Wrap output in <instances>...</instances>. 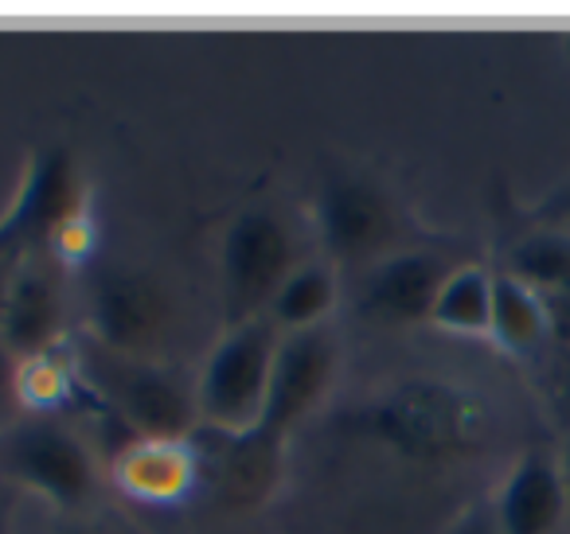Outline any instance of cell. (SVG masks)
Returning <instances> with one entry per match:
<instances>
[{
	"label": "cell",
	"instance_id": "6da1fadb",
	"mask_svg": "<svg viewBox=\"0 0 570 534\" xmlns=\"http://www.w3.org/2000/svg\"><path fill=\"white\" fill-rule=\"evenodd\" d=\"M82 390L98 398L134 437H191L199 429L196 386H184L168 363L137 359L82 339L75 347Z\"/></svg>",
	"mask_w": 570,
	"mask_h": 534
},
{
	"label": "cell",
	"instance_id": "7a4b0ae2",
	"mask_svg": "<svg viewBox=\"0 0 570 534\" xmlns=\"http://www.w3.org/2000/svg\"><path fill=\"white\" fill-rule=\"evenodd\" d=\"M176 297L137 261H95L82 274V320L102 347L165 363L176 336Z\"/></svg>",
	"mask_w": 570,
	"mask_h": 534
},
{
	"label": "cell",
	"instance_id": "3957f363",
	"mask_svg": "<svg viewBox=\"0 0 570 534\" xmlns=\"http://www.w3.org/2000/svg\"><path fill=\"white\" fill-rule=\"evenodd\" d=\"M302 261V235L277 207H243L219 243V297L227 328L269 313L277 289Z\"/></svg>",
	"mask_w": 570,
	"mask_h": 534
},
{
	"label": "cell",
	"instance_id": "277c9868",
	"mask_svg": "<svg viewBox=\"0 0 570 534\" xmlns=\"http://www.w3.org/2000/svg\"><path fill=\"white\" fill-rule=\"evenodd\" d=\"M313 227L328 266H352L364 274L375 261L406 250L411 222L387 184L341 168L321 180L313 199Z\"/></svg>",
	"mask_w": 570,
	"mask_h": 534
},
{
	"label": "cell",
	"instance_id": "5b68a950",
	"mask_svg": "<svg viewBox=\"0 0 570 534\" xmlns=\"http://www.w3.org/2000/svg\"><path fill=\"white\" fill-rule=\"evenodd\" d=\"M277 344H282V332L274 328L269 316L223 332V339L207 352L196 378L199 425L219 433L258 429Z\"/></svg>",
	"mask_w": 570,
	"mask_h": 534
},
{
	"label": "cell",
	"instance_id": "8992f818",
	"mask_svg": "<svg viewBox=\"0 0 570 534\" xmlns=\"http://www.w3.org/2000/svg\"><path fill=\"white\" fill-rule=\"evenodd\" d=\"M87 219V180L67 145L36 149L20 176L12 204L0 215V254L24 266L51 254L71 222Z\"/></svg>",
	"mask_w": 570,
	"mask_h": 534
},
{
	"label": "cell",
	"instance_id": "52a82bcc",
	"mask_svg": "<svg viewBox=\"0 0 570 534\" xmlns=\"http://www.w3.org/2000/svg\"><path fill=\"white\" fill-rule=\"evenodd\" d=\"M0 472L63 511L82 507L98 492L95 448L56 414H24L0 429Z\"/></svg>",
	"mask_w": 570,
	"mask_h": 534
},
{
	"label": "cell",
	"instance_id": "ba28073f",
	"mask_svg": "<svg viewBox=\"0 0 570 534\" xmlns=\"http://www.w3.org/2000/svg\"><path fill=\"white\" fill-rule=\"evenodd\" d=\"M336 370H341V344H336L328 324L305 332H282L258 429L285 441V433L297 429L328 398Z\"/></svg>",
	"mask_w": 570,
	"mask_h": 534
},
{
	"label": "cell",
	"instance_id": "9c48e42d",
	"mask_svg": "<svg viewBox=\"0 0 570 534\" xmlns=\"http://www.w3.org/2000/svg\"><path fill=\"white\" fill-rule=\"evenodd\" d=\"M71 266L56 254L28 258L17 269L9 305L0 316V339L12 347L17 359H32L51 347L67 344V320H71Z\"/></svg>",
	"mask_w": 570,
	"mask_h": 534
},
{
	"label": "cell",
	"instance_id": "30bf717a",
	"mask_svg": "<svg viewBox=\"0 0 570 534\" xmlns=\"http://www.w3.org/2000/svg\"><path fill=\"white\" fill-rule=\"evenodd\" d=\"M453 261L426 246H406L391 258L375 261L360 274L356 285V308L364 320L375 324H419L430 320L434 300L442 293L445 277L453 274Z\"/></svg>",
	"mask_w": 570,
	"mask_h": 534
},
{
	"label": "cell",
	"instance_id": "8fae6325",
	"mask_svg": "<svg viewBox=\"0 0 570 534\" xmlns=\"http://www.w3.org/2000/svg\"><path fill=\"white\" fill-rule=\"evenodd\" d=\"M383 433L406 448V453L442 456L453 453L473 437V406L458 390L438 383L403 386L383 406Z\"/></svg>",
	"mask_w": 570,
	"mask_h": 534
},
{
	"label": "cell",
	"instance_id": "7c38bea8",
	"mask_svg": "<svg viewBox=\"0 0 570 534\" xmlns=\"http://www.w3.org/2000/svg\"><path fill=\"white\" fill-rule=\"evenodd\" d=\"M191 448L199 456V476H212V484L230 503H258L274 492L282 472V441L269 433H219L199 425L191 433Z\"/></svg>",
	"mask_w": 570,
	"mask_h": 534
},
{
	"label": "cell",
	"instance_id": "4fadbf2b",
	"mask_svg": "<svg viewBox=\"0 0 570 534\" xmlns=\"http://www.w3.org/2000/svg\"><path fill=\"white\" fill-rule=\"evenodd\" d=\"M492 511H497L500 534H559L570 518L559 456L523 453L500 484Z\"/></svg>",
	"mask_w": 570,
	"mask_h": 534
},
{
	"label": "cell",
	"instance_id": "5bb4252c",
	"mask_svg": "<svg viewBox=\"0 0 570 534\" xmlns=\"http://www.w3.org/2000/svg\"><path fill=\"white\" fill-rule=\"evenodd\" d=\"M114 476L141 503H180L199 484V456L188 437H134L114 456Z\"/></svg>",
	"mask_w": 570,
	"mask_h": 534
},
{
	"label": "cell",
	"instance_id": "9a60e30c",
	"mask_svg": "<svg viewBox=\"0 0 570 534\" xmlns=\"http://www.w3.org/2000/svg\"><path fill=\"white\" fill-rule=\"evenodd\" d=\"M489 336L504 347L508 355H539L551 344V328H547L543 300L535 289L512 274L492 277V328Z\"/></svg>",
	"mask_w": 570,
	"mask_h": 534
},
{
	"label": "cell",
	"instance_id": "2e32d148",
	"mask_svg": "<svg viewBox=\"0 0 570 534\" xmlns=\"http://www.w3.org/2000/svg\"><path fill=\"white\" fill-rule=\"evenodd\" d=\"M341 297V277L336 266L328 261H302L294 274L285 277V285L277 289L274 305H269V320L277 332H305L328 324Z\"/></svg>",
	"mask_w": 570,
	"mask_h": 534
},
{
	"label": "cell",
	"instance_id": "e0dca14e",
	"mask_svg": "<svg viewBox=\"0 0 570 534\" xmlns=\"http://www.w3.org/2000/svg\"><path fill=\"white\" fill-rule=\"evenodd\" d=\"M492 277L484 266H458L445 277L430 324L453 336H489L492 328Z\"/></svg>",
	"mask_w": 570,
	"mask_h": 534
},
{
	"label": "cell",
	"instance_id": "ac0fdd59",
	"mask_svg": "<svg viewBox=\"0 0 570 534\" xmlns=\"http://www.w3.org/2000/svg\"><path fill=\"white\" fill-rule=\"evenodd\" d=\"M504 274L520 277L528 289L543 293H562L570 289V230H535V235L520 238L508 254Z\"/></svg>",
	"mask_w": 570,
	"mask_h": 534
},
{
	"label": "cell",
	"instance_id": "d6986e66",
	"mask_svg": "<svg viewBox=\"0 0 570 534\" xmlns=\"http://www.w3.org/2000/svg\"><path fill=\"white\" fill-rule=\"evenodd\" d=\"M20 414H24V406H20V359L0 339V429L20 422Z\"/></svg>",
	"mask_w": 570,
	"mask_h": 534
},
{
	"label": "cell",
	"instance_id": "ffe728a7",
	"mask_svg": "<svg viewBox=\"0 0 570 534\" xmlns=\"http://www.w3.org/2000/svg\"><path fill=\"white\" fill-rule=\"evenodd\" d=\"M445 534H500L497 511H492V503L489 507H469Z\"/></svg>",
	"mask_w": 570,
	"mask_h": 534
},
{
	"label": "cell",
	"instance_id": "44dd1931",
	"mask_svg": "<svg viewBox=\"0 0 570 534\" xmlns=\"http://www.w3.org/2000/svg\"><path fill=\"white\" fill-rule=\"evenodd\" d=\"M539 215H543L547 222H554V230H567L570 227V184L554 191V196L539 207Z\"/></svg>",
	"mask_w": 570,
	"mask_h": 534
},
{
	"label": "cell",
	"instance_id": "7402d4cb",
	"mask_svg": "<svg viewBox=\"0 0 570 534\" xmlns=\"http://www.w3.org/2000/svg\"><path fill=\"white\" fill-rule=\"evenodd\" d=\"M17 269H20V261H12V258H4V254H0V316H4V305H9V293H12V281H17Z\"/></svg>",
	"mask_w": 570,
	"mask_h": 534
},
{
	"label": "cell",
	"instance_id": "603a6c76",
	"mask_svg": "<svg viewBox=\"0 0 570 534\" xmlns=\"http://www.w3.org/2000/svg\"><path fill=\"white\" fill-rule=\"evenodd\" d=\"M559 468H562V479H567V495H570V437H567V445H562V453H559Z\"/></svg>",
	"mask_w": 570,
	"mask_h": 534
},
{
	"label": "cell",
	"instance_id": "cb8c5ba5",
	"mask_svg": "<svg viewBox=\"0 0 570 534\" xmlns=\"http://www.w3.org/2000/svg\"><path fill=\"white\" fill-rule=\"evenodd\" d=\"M48 534H98V531H90V526H63V531H48Z\"/></svg>",
	"mask_w": 570,
	"mask_h": 534
},
{
	"label": "cell",
	"instance_id": "d4e9b609",
	"mask_svg": "<svg viewBox=\"0 0 570 534\" xmlns=\"http://www.w3.org/2000/svg\"><path fill=\"white\" fill-rule=\"evenodd\" d=\"M567 383H570V352H567Z\"/></svg>",
	"mask_w": 570,
	"mask_h": 534
}]
</instances>
